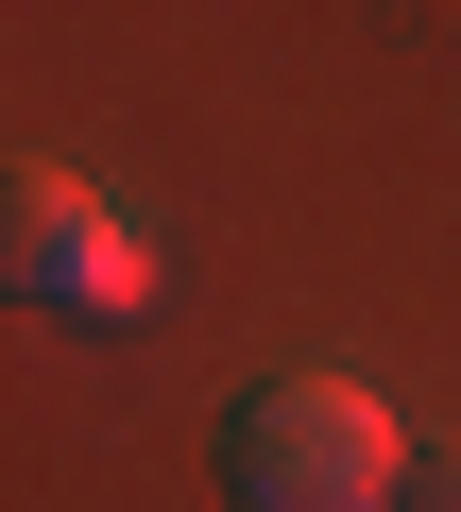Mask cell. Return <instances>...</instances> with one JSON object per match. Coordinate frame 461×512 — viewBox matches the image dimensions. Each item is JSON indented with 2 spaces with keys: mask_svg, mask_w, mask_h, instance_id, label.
<instances>
[{
  "mask_svg": "<svg viewBox=\"0 0 461 512\" xmlns=\"http://www.w3.org/2000/svg\"><path fill=\"white\" fill-rule=\"evenodd\" d=\"M222 495L240 512H393L410 495V427L342 376H274L222 410Z\"/></svg>",
  "mask_w": 461,
  "mask_h": 512,
  "instance_id": "1",
  "label": "cell"
},
{
  "mask_svg": "<svg viewBox=\"0 0 461 512\" xmlns=\"http://www.w3.org/2000/svg\"><path fill=\"white\" fill-rule=\"evenodd\" d=\"M0 274H18V308H52V325H137V308H154V239H137L86 171H18Z\"/></svg>",
  "mask_w": 461,
  "mask_h": 512,
  "instance_id": "2",
  "label": "cell"
},
{
  "mask_svg": "<svg viewBox=\"0 0 461 512\" xmlns=\"http://www.w3.org/2000/svg\"><path fill=\"white\" fill-rule=\"evenodd\" d=\"M393 512H461V427H427V444H410V495H393Z\"/></svg>",
  "mask_w": 461,
  "mask_h": 512,
  "instance_id": "3",
  "label": "cell"
}]
</instances>
